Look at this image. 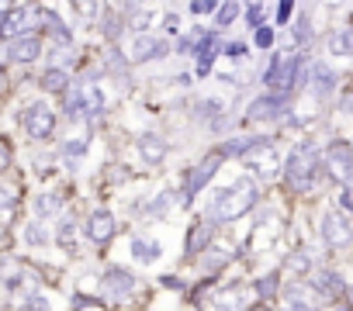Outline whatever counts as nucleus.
<instances>
[{"mask_svg": "<svg viewBox=\"0 0 353 311\" xmlns=\"http://www.w3.org/2000/svg\"><path fill=\"white\" fill-rule=\"evenodd\" d=\"M319 173H322V152H319V145H315L312 138H301V142L288 152L284 180H288V187H291V191L308 194V191L315 187Z\"/></svg>", "mask_w": 353, "mask_h": 311, "instance_id": "f257e3e1", "label": "nucleus"}, {"mask_svg": "<svg viewBox=\"0 0 353 311\" xmlns=\"http://www.w3.org/2000/svg\"><path fill=\"white\" fill-rule=\"evenodd\" d=\"M256 201H260L256 180L253 177H239L232 187H225V191L215 194V201H212V222H236L246 211H253Z\"/></svg>", "mask_w": 353, "mask_h": 311, "instance_id": "f03ea898", "label": "nucleus"}, {"mask_svg": "<svg viewBox=\"0 0 353 311\" xmlns=\"http://www.w3.org/2000/svg\"><path fill=\"white\" fill-rule=\"evenodd\" d=\"M222 160H225V156L222 152H212V156H205V160L194 167V170H188L184 173V204H191L198 194H201V187L222 170Z\"/></svg>", "mask_w": 353, "mask_h": 311, "instance_id": "7ed1b4c3", "label": "nucleus"}, {"mask_svg": "<svg viewBox=\"0 0 353 311\" xmlns=\"http://www.w3.org/2000/svg\"><path fill=\"white\" fill-rule=\"evenodd\" d=\"M322 239H325L329 249H346L353 242V222H350V215H339V211L322 215Z\"/></svg>", "mask_w": 353, "mask_h": 311, "instance_id": "20e7f679", "label": "nucleus"}, {"mask_svg": "<svg viewBox=\"0 0 353 311\" xmlns=\"http://www.w3.org/2000/svg\"><path fill=\"white\" fill-rule=\"evenodd\" d=\"M21 121H25V131H28L32 138H49L52 128H56V114H52V107L42 104V100L28 104L25 114H21Z\"/></svg>", "mask_w": 353, "mask_h": 311, "instance_id": "39448f33", "label": "nucleus"}, {"mask_svg": "<svg viewBox=\"0 0 353 311\" xmlns=\"http://www.w3.org/2000/svg\"><path fill=\"white\" fill-rule=\"evenodd\" d=\"M243 163L256 173V177H274L277 173V152H274V145H270V138H263V142H256L246 156H243Z\"/></svg>", "mask_w": 353, "mask_h": 311, "instance_id": "423d86ee", "label": "nucleus"}, {"mask_svg": "<svg viewBox=\"0 0 353 311\" xmlns=\"http://www.w3.org/2000/svg\"><path fill=\"white\" fill-rule=\"evenodd\" d=\"M163 56H170V45L163 39H156V35H145V32H139L128 45L132 63H152V59H163Z\"/></svg>", "mask_w": 353, "mask_h": 311, "instance_id": "0eeeda50", "label": "nucleus"}, {"mask_svg": "<svg viewBox=\"0 0 353 311\" xmlns=\"http://www.w3.org/2000/svg\"><path fill=\"white\" fill-rule=\"evenodd\" d=\"M101 290H104L108 301H121V297H128L135 290V277L125 266H108L104 277H101Z\"/></svg>", "mask_w": 353, "mask_h": 311, "instance_id": "6e6552de", "label": "nucleus"}, {"mask_svg": "<svg viewBox=\"0 0 353 311\" xmlns=\"http://www.w3.org/2000/svg\"><path fill=\"white\" fill-rule=\"evenodd\" d=\"M284 111H288V97H284V94H263V97H256V100L250 104L246 118H250V121H274V118H281Z\"/></svg>", "mask_w": 353, "mask_h": 311, "instance_id": "1a4fd4ad", "label": "nucleus"}, {"mask_svg": "<svg viewBox=\"0 0 353 311\" xmlns=\"http://www.w3.org/2000/svg\"><path fill=\"white\" fill-rule=\"evenodd\" d=\"M28 25H42V11H32V8H14L4 14V21H0V35H8V39H18L25 35Z\"/></svg>", "mask_w": 353, "mask_h": 311, "instance_id": "9d476101", "label": "nucleus"}, {"mask_svg": "<svg viewBox=\"0 0 353 311\" xmlns=\"http://www.w3.org/2000/svg\"><path fill=\"white\" fill-rule=\"evenodd\" d=\"M350 167H353V145L332 142L329 152H325V170H329V177H332V180H346Z\"/></svg>", "mask_w": 353, "mask_h": 311, "instance_id": "9b49d317", "label": "nucleus"}, {"mask_svg": "<svg viewBox=\"0 0 353 311\" xmlns=\"http://www.w3.org/2000/svg\"><path fill=\"white\" fill-rule=\"evenodd\" d=\"M308 83H312V94H315L319 100H325V97L336 94L339 76H336V69H332L329 63H312V69H308Z\"/></svg>", "mask_w": 353, "mask_h": 311, "instance_id": "f8f14e48", "label": "nucleus"}, {"mask_svg": "<svg viewBox=\"0 0 353 311\" xmlns=\"http://www.w3.org/2000/svg\"><path fill=\"white\" fill-rule=\"evenodd\" d=\"M191 52L198 56V73H208L215 56H219V32H201Z\"/></svg>", "mask_w": 353, "mask_h": 311, "instance_id": "ddd939ff", "label": "nucleus"}, {"mask_svg": "<svg viewBox=\"0 0 353 311\" xmlns=\"http://www.w3.org/2000/svg\"><path fill=\"white\" fill-rule=\"evenodd\" d=\"M114 228H118V225H114V215H111V211H94V215L87 218V235H90L94 242H101V246L114 239Z\"/></svg>", "mask_w": 353, "mask_h": 311, "instance_id": "4468645a", "label": "nucleus"}, {"mask_svg": "<svg viewBox=\"0 0 353 311\" xmlns=\"http://www.w3.org/2000/svg\"><path fill=\"white\" fill-rule=\"evenodd\" d=\"M104 111V94L97 83H80V107H77V118H97Z\"/></svg>", "mask_w": 353, "mask_h": 311, "instance_id": "2eb2a0df", "label": "nucleus"}, {"mask_svg": "<svg viewBox=\"0 0 353 311\" xmlns=\"http://www.w3.org/2000/svg\"><path fill=\"white\" fill-rule=\"evenodd\" d=\"M312 290H319L322 297H343L346 294V283H343V277L339 273H332V270H319V273H312Z\"/></svg>", "mask_w": 353, "mask_h": 311, "instance_id": "dca6fc26", "label": "nucleus"}, {"mask_svg": "<svg viewBox=\"0 0 353 311\" xmlns=\"http://www.w3.org/2000/svg\"><path fill=\"white\" fill-rule=\"evenodd\" d=\"M212 235H215V222L212 218H201L191 232H188V256H198L212 246Z\"/></svg>", "mask_w": 353, "mask_h": 311, "instance_id": "f3484780", "label": "nucleus"}, {"mask_svg": "<svg viewBox=\"0 0 353 311\" xmlns=\"http://www.w3.org/2000/svg\"><path fill=\"white\" fill-rule=\"evenodd\" d=\"M139 156H142L149 167L163 163V156H166V138L156 135V131H145V135L139 138Z\"/></svg>", "mask_w": 353, "mask_h": 311, "instance_id": "a211bd4d", "label": "nucleus"}, {"mask_svg": "<svg viewBox=\"0 0 353 311\" xmlns=\"http://www.w3.org/2000/svg\"><path fill=\"white\" fill-rule=\"evenodd\" d=\"M8 52H11L14 63H35V59L42 56V42H39L35 35H18Z\"/></svg>", "mask_w": 353, "mask_h": 311, "instance_id": "6ab92c4d", "label": "nucleus"}, {"mask_svg": "<svg viewBox=\"0 0 353 311\" xmlns=\"http://www.w3.org/2000/svg\"><path fill=\"white\" fill-rule=\"evenodd\" d=\"M0 277H4V283L8 287H18V283H25V263L18 259V256H0Z\"/></svg>", "mask_w": 353, "mask_h": 311, "instance_id": "aec40b11", "label": "nucleus"}, {"mask_svg": "<svg viewBox=\"0 0 353 311\" xmlns=\"http://www.w3.org/2000/svg\"><path fill=\"white\" fill-rule=\"evenodd\" d=\"M132 256H135V263H156L159 256H163V246L159 242H149V239H132Z\"/></svg>", "mask_w": 353, "mask_h": 311, "instance_id": "412c9836", "label": "nucleus"}, {"mask_svg": "<svg viewBox=\"0 0 353 311\" xmlns=\"http://www.w3.org/2000/svg\"><path fill=\"white\" fill-rule=\"evenodd\" d=\"M329 52H332V56H353V25L336 28V32L329 35Z\"/></svg>", "mask_w": 353, "mask_h": 311, "instance_id": "4be33fe9", "label": "nucleus"}, {"mask_svg": "<svg viewBox=\"0 0 353 311\" xmlns=\"http://www.w3.org/2000/svg\"><path fill=\"white\" fill-rule=\"evenodd\" d=\"M212 311H239L243 308V297H239V287H225V290H219L215 297H212V304H208Z\"/></svg>", "mask_w": 353, "mask_h": 311, "instance_id": "5701e85b", "label": "nucleus"}, {"mask_svg": "<svg viewBox=\"0 0 353 311\" xmlns=\"http://www.w3.org/2000/svg\"><path fill=\"white\" fill-rule=\"evenodd\" d=\"M263 138H267V135H243V138H229L219 152H222V156H239V160H243V156H246L256 142H263Z\"/></svg>", "mask_w": 353, "mask_h": 311, "instance_id": "b1692460", "label": "nucleus"}, {"mask_svg": "<svg viewBox=\"0 0 353 311\" xmlns=\"http://www.w3.org/2000/svg\"><path fill=\"white\" fill-rule=\"evenodd\" d=\"M42 28H46L59 45H70V32H66V25L59 21V14H56V11H42Z\"/></svg>", "mask_w": 353, "mask_h": 311, "instance_id": "393cba45", "label": "nucleus"}, {"mask_svg": "<svg viewBox=\"0 0 353 311\" xmlns=\"http://www.w3.org/2000/svg\"><path fill=\"white\" fill-rule=\"evenodd\" d=\"M59 208H63V197H59L56 191H49V194H39V197H35V211H39V218H52Z\"/></svg>", "mask_w": 353, "mask_h": 311, "instance_id": "a878e982", "label": "nucleus"}, {"mask_svg": "<svg viewBox=\"0 0 353 311\" xmlns=\"http://www.w3.org/2000/svg\"><path fill=\"white\" fill-rule=\"evenodd\" d=\"M173 208V197H170V191H159L156 197H152V204L145 208V218L149 222H159V218H166V211Z\"/></svg>", "mask_w": 353, "mask_h": 311, "instance_id": "bb28decb", "label": "nucleus"}, {"mask_svg": "<svg viewBox=\"0 0 353 311\" xmlns=\"http://www.w3.org/2000/svg\"><path fill=\"white\" fill-rule=\"evenodd\" d=\"M42 87H46L49 94H66V90H70V87H66V73H63V69H46Z\"/></svg>", "mask_w": 353, "mask_h": 311, "instance_id": "cd10ccee", "label": "nucleus"}, {"mask_svg": "<svg viewBox=\"0 0 353 311\" xmlns=\"http://www.w3.org/2000/svg\"><path fill=\"white\" fill-rule=\"evenodd\" d=\"M198 118L201 121H212V128H219L222 125V104L219 100H201L198 104Z\"/></svg>", "mask_w": 353, "mask_h": 311, "instance_id": "c85d7f7f", "label": "nucleus"}, {"mask_svg": "<svg viewBox=\"0 0 353 311\" xmlns=\"http://www.w3.org/2000/svg\"><path fill=\"white\" fill-rule=\"evenodd\" d=\"M73 239H77V218H63L59 228H56V242L63 249H73Z\"/></svg>", "mask_w": 353, "mask_h": 311, "instance_id": "c756f323", "label": "nucleus"}, {"mask_svg": "<svg viewBox=\"0 0 353 311\" xmlns=\"http://www.w3.org/2000/svg\"><path fill=\"white\" fill-rule=\"evenodd\" d=\"M277 287H281V277H277V273H267V277H260V280L253 283V290H256V297H260V301L274 297V294H277Z\"/></svg>", "mask_w": 353, "mask_h": 311, "instance_id": "7c9ffc66", "label": "nucleus"}, {"mask_svg": "<svg viewBox=\"0 0 353 311\" xmlns=\"http://www.w3.org/2000/svg\"><path fill=\"white\" fill-rule=\"evenodd\" d=\"M219 14H215V28H229L236 18H239V4H236V0H225V4L222 8H215Z\"/></svg>", "mask_w": 353, "mask_h": 311, "instance_id": "2f4dec72", "label": "nucleus"}, {"mask_svg": "<svg viewBox=\"0 0 353 311\" xmlns=\"http://www.w3.org/2000/svg\"><path fill=\"white\" fill-rule=\"evenodd\" d=\"M308 266H312L308 253H291V256H288V263H284V270H288V273H298V277H305V273H308Z\"/></svg>", "mask_w": 353, "mask_h": 311, "instance_id": "473e14b6", "label": "nucleus"}, {"mask_svg": "<svg viewBox=\"0 0 353 311\" xmlns=\"http://www.w3.org/2000/svg\"><path fill=\"white\" fill-rule=\"evenodd\" d=\"M73 8H77V14H80L83 21H94V18L101 14V4H97V0H73Z\"/></svg>", "mask_w": 353, "mask_h": 311, "instance_id": "72a5a7b5", "label": "nucleus"}, {"mask_svg": "<svg viewBox=\"0 0 353 311\" xmlns=\"http://www.w3.org/2000/svg\"><path fill=\"white\" fill-rule=\"evenodd\" d=\"M83 152H87V138H70V142L63 145V156H66L70 163H77Z\"/></svg>", "mask_w": 353, "mask_h": 311, "instance_id": "f704fd0d", "label": "nucleus"}, {"mask_svg": "<svg viewBox=\"0 0 353 311\" xmlns=\"http://www.w3.org/2000/svg\"><path fill=\"white\" fill-rule=\"evenodd\" d=\"M294 39H298L301 45L312 42V21H308V14H301V18L294 21Z\"/></svg>", "mask_w": 353, "mask_h": 311, "instance_id": "c9c22d12", "label": "nucleus"}, {"mask_svg": "<svg viewBox=\"0 0 353 311\" xmlns=\"http://www.w3.org/2000/svg\"><path fill=\"white\" fill-rule=\"evenodd\" d=\"M104 66H108V69H111L118 80H125V59H121V52H118V49H111V52H108Z\"/></svg>", "mask_w": 353, "mask_h": 311, "instance_id": "e433bc0d", "label": "nucleus"}, {"mask_svg": "<svg viewBox=\"0 0 353 311\" xmlns=\"http://www.w3.org/2000/svg\"><path fill=\"white\" fill-rule=\"evenodd\" d=\"M25 239H28V242H32V246H42V242H46V239H49V235H46V228H42V225H39V222H32V225H28V228H25Z\"/></svg>", "mask_w": 353, "mask_h": 311, "instance_id": "4c0bfd02", "label": "nucleus"}, {"mask_svg": "<svg viewBox=\"0 0 353 311\" xmlns=\"http://www.w3.org/2000/svg\"><path fill=\"white\" fill-rule=\"evenodd\" d=\"M246 21H250V28H260V25H263V8H260V4H250Z\"/></svg>", "mask_w": 353, "mask_h": 311, "instance_id": "58836bf2", "label": "nucleus"}, {"mask_svg": "<svg viewBox=\"0 0 353 311\" xmlns=\"http://www.w3.org/2000/svg\"><path fill=\"white\" fill-rule=\"evenodd\" d=\"M256 45H260V49H270V45H274V32H270L267 25L256 28Z\"/></svg>", "mask_w": 353, "mask_h": 311, "instance_id": "ea45409f", "label": "nucleus"}, {"mask_svg": "<svg viewBox=\"0 0 353 311\" xmlns=\"http://www.w3.org/2000/svg\"><path fill=\"white\" fill-rule=\"evenodd\" d=\"M215 8H219V0H194V4H191L194 14H212Z\"/></svg>", "mask_w": 353, "mask_h": 311, "instance_id": "a19ab883", "label": "nucleus"}, {"mask_svg": "<svg viewBox=\"0 0 353 311\" xmlns=\"http://www.w3.org/2000/svg\"><path fill=\"white\" fill-rule=\"evenodd\" d=\"M25 311H49V301H46L42 294H32L28 304H25Z\"/></svg>", "mask_w": 353, "mask_h": 311, "instance_id": "79ce46f5", "label": "nucleus"}, {"mask_svg": "<svg viewBox=\"0 0 353 311\" xmlns=\"http://www.w3.org/2000/svg\"><path fill=\"white\" fill-rule=\"evenodd\" d=\"M339 208H343V215L353 218V187H346V191L339 194Z\"/></svg>", "mask_w": 353, "mask_h": 311, "instance_id": "37998d69", "label": "nucleus"}, {"mask_svg": "<svg viewBox=\"0 0 353 311\" xmlns=\"http://www.w3.org/2000/svg\"><path fill=\"white\" fill-rule=\"evenodd\" d=\"M149 21H152V14H149V11H135V14H132V28H139V32H142V28H149Z\"/></svg>", "mask_w": 353, "mask_h": 311, "instance_id": "c03bdc74", "label": "nucleus"}, {"mask_svg": "<svg viewBox=\"0 0 353 311\" xmlns=\"http://www.w3.org/2000/svg\"><path fill=\"white\" fill-rule=\"evenodd\" d=\"M118 32H121L118 18H114V14H108V18H104V35H108V39H118Z\"/></svg>", "mask_w": 353, "mask_h": 311, "instance_id": "a18cd8bd", "label": "nucleus"}, {"mask_svg": "<svg viewBox=\"0 0 353 311\" xmlns=\"http://www.w3.org/2000/svg\"><path fill=\"white\" fill-rule=\"evenodd\" d=\"M294 11V0H281V8H277V25H284Z\"/></svg>", "mask_w": 353, "mask_h": 311, "instance_id": "49530a36", "label": "nucleus"}, {"mask_svg": "<svg viewBox=\"0 0 353 311\" xmlns=\"http://www.w3.org/2000/svg\"><path fill=\"white\" fill-rule=\"evenodd\" d=\"M198 35H201V32H194V35H184L181 42H176V52H181V56H184V52H191V49H194V42H198Z\"/></svg>", "mask_w": 353, "mask_h": 311, "instance_id": "de8ad7c7", "label": "nucleus"}, {"mask_svg": "<svg viewBox=\"0 0 353 311\" xmlns=\"http://www.w3.org/2000/svg\"><path fill=\"white\" fill-rule=\"evenodd\" d=\"M8 167H11V145L0 138V170H8Z\"/></svg>", "mask_w": 353, "mask_h": 311, "instance_id": "09e8293b", "label": "nucleus"}, {"mask_svg": "<svg viewBox=\"0 0 353 311\" xmlns=\"http://www.w3.org/2000/svg\"><path fill=\"white\" fill-rule=\"evenodd\" d=\"M225 56H229V59H243V56H246V45H243V42H232V45H225Z\"/></svg>", "mask_w": 353, "mask_h": 311, "instance_id": "8fccbe9b", "label": "nucleus"}, {"mask_svg": "<svg viewBox=\"0 0 353 311\" xmlns=\"http://www.w3.org/2000/svg\"><path fill=\"white\" fill-rule=\"evenodd\" d=\"M176 25H181V18H176V14H166V18H163V32H181Z\"/></svg>", "mask_w": 353, "mask_h": 311, "instance_id": "3c124183", "label": "nucleus"}, {"mask_svg": "<svg viewBox=\"0 0 353 311\" xmlns=\"http://www.w3.org/2000/svg\"><path fill=\"white\" fill-rule=\"evenodd\" d=\"M284 311H315V308H312V304H305V301H291Z\"/></svg>", "mask_w": 353, "mask_h": 311, "instance_id": "603ef678", "label": "nucleus"}, {"mask_svg": "<svg viewBox=\"0 0 353 311\" xmlns=\"http://www.w3.org/2000/svg\"><path fill=\"white\" fill-rule=\"evenodd\" d=\"M11 204H14V197L8 191H0V208H11Z\"/></svg>", "mask_w": 353, "mask_h": 311, "instance_id": "864d4df0", "label": "nucleus"}, {"mask_svg": "<svg viewBox=\"0 0 353 311\" xmlns=\"http://www.w3.org/2000/svg\"><path fill=\"white\" fill-rule=\"evenodd\" d=\"M346 184H350V187H353V167H350V173H346Z\"/></svg>", "mask_w": 353, "mask_h": 311, "instance_id": "5fc2aeb1", "label": "nucleus"}, {"mask_svg": "<svg viewBox=\"0 0 353 311\" xmlns=\"http://www.w3.org/2000/svg\"><path fill=\"white\" fill-rule=\"evenodd\" d=\"M77 311H97V308H94V304H90V308H77Z\"/></svg>", "mask_w": 353, "mask_h": 311, "instance_id": "6e6d98bb", "label": "nucleus"}, {"mask_svg": "<svg viewBox=\"0 0 353 311\" xmlns=\"http://www.w3.org/2000/svg\"><path fill=\"white\" fill-rule=\"evenodd\" d=\"M0 21H4V4H0Z\"/></svg>", "mask_w": 353, "mask_h": 311, "instance_id": "4d7b16f0", "label": "nucleus"}, {"mask_svg": "<svg viewBox=\"0 0 353 311\" xmlns=\"http://www.w3.org/2000/svg\"><path fill=\"white\" fill-rule=\"evenodd\" d=\"M336 311H350V308H346V304H343V308H336Z\"/></svg>", "mask_w": 353, "mask_h": 311, "instance_id": "13d9d810", "label": "nucleus"}, {"mask_svg": "<svg viewBox=\"0 0 353 311\" xmlns=\"http://www.w3.org/2000/svg\"><path fill=\"white\" fill-rule=\"evenodd\" d=\"M260 311H263V308H260Z\"/></svg>", "mask_w": 353, "mask_h": 311, "instance_id": "bf43d9fd", "label": "nucleus"}]
</instances>
